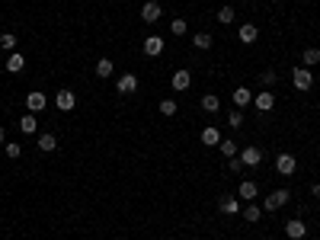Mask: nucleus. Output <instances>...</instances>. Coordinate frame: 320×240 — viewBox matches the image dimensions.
I'll return each instance as SVG.
<instances>
[{"instance_id": "423d86ee", "label": "nucleus", "mask_w": 320, "mask_h": 240, "mask_svg": "<svg viewBox=\"0 0 320 240\" xmlns=\"http://www.w3.org/2000/svg\"><path fill=\"white\" fill-rule=\"evenodd\" d=\"M55 103H58V109H61V112H70V109H74V106H77V96L70 93V90H58Z\"/></svg>"}, {"instance_id": "6e6552de", "label": "nucleus", "mask_w": 320, "mask_h": 240, "mask_svg": "<svg viewBox=\"0 0 320 240\" xmlns=\"http://www.w3.org/2000/svg\"><path fill=\"white\" fill-rule=\"evenodd\" d=\"M285 234H288L291 240H304V237H307V224H304L301 218H294V221L285 224Z\"/></svg>"}, {"instance_id": "c9c22d12", "label": "nucleus", "mask_w": 320, "mask_h": 240, "mask_svg": "<svg viewBox=\"0 0 320 240\" xmlns=\"http://www.w3.org/2000/svg\"><path fill=\"white\" fill-rule=\"evenodd\" d=\"M0 144H7V131L4 128H0Z\"/></svg>"}, {"instance_id": "e433bc0d", "label": "nucleus", "mask_w": 320, "mask_h": 240, "mask_svg": "<svg viewBox=\"0 0 320 240\" xmlns=\"http://www.w3.org/2000/svg\"><path fill=\"white\" fill-rule=\"evenodd\" d=\"M272 4H282V0H272Z\"/></svg>"}, {"instance_id": "9d476101", "label": "nucleus", "mask_w": 320, "mask_h": 240, "mask_svg": "<svg viewBox=\"0 0 320 240\" xmlns=\"http://www.w3.org/2000/svg\"><path fill=\"white\" fill-rule=\"evenodd\" d=\"M253 106H256L259 112H269L272 106H276V96H272L269 90H263V93H256V96H253Z\"/></svg>"}, {"instance_id": "39448f33", "label": "nucleus", "mask_w": 320, "mask_h": 240, "mask_svg": "<svg viewBox=\"0 0 320 240\" xmlns=\"http://www.w3.org/2000/svg\"><path fill=\"white\" fill-rule=\"evenodd\" d=\"M160 13H163V10H160L157 0H147V4L141 7V19H144V22H160Z\"/></svg>"}, {"instance_id": "20e7f679", "label": "nucleus", "mask_w": 320, "mask_h": 240, "mask_svg": "<svg viewBox=\"0 0 320 240\" xmlns=\"http://www.w3.org/2000/svg\"><path fill=\"white\" fill-rule=\"evenodd\" d=\"M45 106H48V96H45V93L32 90V93L26 96V109H29V112H35V115H39V112L45 109Z\"/></svg>"}, {"instance_id": "72a5a7b5", "label": "nucleus", "mask_w": 320, "mask_h": 240, "mask_svg": "<svg viewBox=\"0 0 320 240\" xmlns=\"http://www.w3.org/2000/svg\"><path fill=\"white\" fill-rule=\"evenodd\" d=\"M243 170V160L240 157H231V173H240Z\"/></svg>"}, {"instance_id": "c85d7f7f", "label": "nucleus", "mask_w": 320, "mask_h": 240, "mask_svg": "<svg viewBox=\"0 0 320 240\" xmlns=\"http://www.w3.org/2000/svg\"><path fill=\"white\" fill-rule=\"evenodd\" d=\"M160 115H176V100H160Z\"/></svg>"}, {"instance_id": "393cba45", "label": "nucleus", "mask_w": 320, "mask_h": 240, "mask_svg": "<svg viewBox=\"0 0 320 240\" xmlns=\"http://www.w3.org/2000/svg\"><path fill=\"white\" fill-rule=\"evenodd\" d=\"M218 148H221V154H224V157H237V144L234 141H228V138H221V144H218Z\"/></svg>"}, {"instance_id": "a878e982", "label": "nucleus", "mask_w": 320, "mask_h": 240, "mask_svg": "<svg viewBox=\"0 0 320 240\" xmlns=\"http://www.w3.org/2000/svg\"><path fill=\"white\" fill-rule=\"evenodd\" d=\"M218 22H221V26H231V22H234V7H221L218 10Z\"/></svg>"}, {"instance_id": "1a4fd4ad", "label": "nucleus", "mask_w": 320, "mask_h": 240, "mask_svg": "<svg viewBox=\"0 0 320 240\" xmlns=\"http://www.w3.org/2000/svg\"><path fill=\"white\" fill-rule=\"evenodd\" d=\"M141 48H144V55H147V58H157V55L163 52V39H160V35H147Z\"/></svg>"}, {"instance_id": "f704fd0d", "label": "nucleus", "mask_w": 320, "mask_h": 240, "mask_svg": "<svg viewBox=\"0 0 320 240\" xmlns=\"http://www.w3.org/2000/svg\"><path fill=\"white\" fill-rule=\"evenodd\" d=\"M311 196H314V199H320V183H314V186H311Z\"/></svg>"}, {"instance_id": "bb28decb", "label": "nucleus", "mask_w": 320, "mask_h": 240, "mask_svg": "<svg viewBox=\"0 0 320 240\" xmlns=\"http://www.w3.org/2000/svg\"><path fill=\"white\" fill-rule=\"evenodd\" d=\"M0 48H4V52H13V48H16V35L4 32V35H0Z\"/></svg>"}, {"instance_id": "f8f14e48", "label": "nucleus", "mask_w": 320, "mask_h": 240, "mask_svg": "<svg viewBox=\"0 0 320 240\" xmlns=\"http://www.w3.org/2000/svg\"><path fill=\"white\" fill-rule=\"evenodd\" d=\"M240 160H243V166H259V163H263V151H259V148H243Z\"/></svg>"}, {"instance_id": "473e14b6", "label": "nucleus", "mask_w": 320, "mask_h": 240, "mask_svg": "<svg viewBox=\"0 0 320 240\" xmlns=\"http://www.w3.org/2000/svg\"><path fill=\"white\" fill-rule=\"evenodd\" d=\"M259 77H263V83H266V87H272V83L279 80V77H276V70H263V74H259Z\"/></svg>"}, {"instance_id": "c756f323", "label": "nucleus", "mask_w": 320, "mask_h": 240, "mask_svg": "<svg viewBox=\"0 0 320 240\" xmlns=\"http://www.w3.org/2000/svg\"><path fill=\"white\" fill-rule=\"evenodd\" d=\"M228 125H231V128H240V125H243V115H240V109H234V112L228 115Z\"/></svg>"}, {"instance_id": "2eb2a0df", "label": "nucleus", "mask_w": 320, "mask_h": 240, "mask_svg": "<svg viewBox=\"0 0 320 240\" xmlns=\"http://www.w3.org/2000/svg\"><path fill=\"white\" fill-rule=\"evenodd\" d=\"M19 131H26V135H35V131H39V118H35V112H26L19 118Z\"/></svg>"}, {"instance_id": "7c9ffc66", "label": "nucleus", "mask_w": 320, "mask_h": 240, "mask_svg": "<svg viewBox=\"0 0 320 240\" xmlns=\"http://www.w3.org/2000/svg\"><path fill=\"white\" fill-rule=\"evenodd\" d=\"M170 32L173 35H186V19H173L170 22Z\"/></svg>"}, {"instance_id": "f3484780", "label": "nucleus", "mask_w": 320, "mask_h": 240, "mask_svg": "<svg viewBox=\"0 0 320 240\" xmlns=\"http://www.w3.org/2000/svg\"><path fill=\"white\" fill-rule=\"evenodd\" d=\"M35 144H39L42 154H52V151L58 148V138L52 135V131H45V135H39V141H35Z\"/></svg>"}, {"instance_id": "ddd939ff", "label": "nucleus", "mask_w": 320, "mask_h": 240, "mask_svg": "<svg viewBox=\"0 0 320 240\" xmlns=\"http://www.w3.org/2000/svg\"><path fill=\"white\" fill-rule=\"evenodd\" d=\"M189 87H192V74H189V70H176V74H173V90L183 93Z\"/></svg>"}, {"instance_id": "412c9836", "label": "nucleus", "mask_w": 320, "mask_h": 240, "mask_svg": "<svg viewBox=\"0 0 320 240\" xmlns=\"http://www.w3.org/2000/svg\"><path fill=\"white\" fill-rule=\"evenodd\" d=\"M256 183H250V179H243V183H240V189H237V196H240V199H256Z\"/></svg>"}, {"instance_id": "dca6fc26", "label": "nucleus", "mask_w": 320, "mask_h": 240, "mask_svg": "<svg viewBox=\"0 0 320 240\" xmlns=\"http://www.w3.org/2000/svg\"><path fill=\"white\" fill-rule=\"evenodd\" d=\"M218 208H221L224 214H237V211H240V199H234V196H221Z\"/></svg>"}, {"instance_id": "f257e3e1", "label": "nucleus", "mask_w": 320, "mask_h": 240, "mask_svg": "<svg viewBox=\"0 0 320 240\" xmlns=\"http://www.w3.org/2000/svg\"><path fill=\"white\" fill-rule=\"evenodd\" d=\"M288 199H291V196H288V189H276L272 196H266V199H263V208H266V211H276V208L285 205Z\"/></svg>"}, {"instance_id": "7ed1b4c3", "label": "nucleus", "mask_w": 320, "mask_h": 240, "mask_svg": "<svg viewBox=\"0 0 320 240\" xmlns=\"http://www.w3.org/2000/svg\"><path fill=\"white\" fill-rule=\"evenodd\" d=\"M115 90L122 93V96H132L138 90V74H122V77L115 80Z\"/></svg>"}, {"instance_id": "2f4dec72", "label": "nucleus", "mask_w": 320, "mask_h": 240, "mask_svg": "<svg viewBox=\"0 0 320 240\" xmlns=\"http://www.w3.org/2000/svg\"><path fill=\"white\" fill-rule=\"evenodd\" d=\"M19 154H22V144H13V141H7V157H19Z\"/></svg>"}, {"instance_id": "5701e85b", "label": "nucleus", "mask_w": 320, "mask_h": 240, "mask_svg": "<svg viewBox=\"0 0 320 240\" xmlns=\"http://www.w3.org/2000/svg\"><path fill=\"white\" fill-rule=\"evenodd\" d=\"M202 109L215 115V112L221 109V100H218V96H211V93H208V96H202Z\"/></svg>"}, {"instance_id": "4be33fe9", "label": "nucleus", "mask_w": 320, "mask_h": 240, "mask_svg": "<svg viewBox=\"0 0 320 240\" xmlns=\"http://www.w3.org/2000/svg\"><path fill=\"white\" fill-rule=\"evenodd\" d=\"M192 45L199 48V52H205V48H211L215 42H211V35H208V32H195V35H192Z\"/></svg>"}, {"instance_id": "0eeeda50", "label": "nucleus", "mask_w": 320, "mask_h": 240, "mask_svg": "<svg viewBox=\"0 0 320 240\" xmlns=\"http://www.w3.org/2000/svg\"><path fill=\"white\" fill-rule=\"evenodd\" d=\"M291 80H294V87H298V90H311V87H314V74H311L307 67H298Z\"/></svg>"}, {"instance_id": "4468645a", "label": "nucleus", "mask_w": 320, "mask_h": 240, "mask_svg": "<svg viewBox=\"0 0 320 240\" xmlns=\"http://www.w3.org/2000/svg\"><path fill=\"white\" fill-rule=\"evenodd\" d=\"M231 100H234V106H237V109H243V106H250V103H253V93L247 90V87H237Z\"/></svg>"}, {"instance_id": "9b49d317", "label": "nucleus", "mask_w": 320, "mask_h": 240, "mask_svg": "<svg viewBox=\"0 0 320 240\" xmlns=\"http://www.w3.org/2000/svg\"><path fill=\"white\" fill-rule=\"evenodd\" d=\"M256 35H259V29L253 26V22H243V26L237 29V39H240L243 45H253V42H256Z\"/></svg>"}, {"instance_id": "f03ea898", "label": "nucleus", "mask_w": 320, "mask_h": 240, "mask_svg": "<svg viewBox=\"0 0 320 240\" xmlns=\"http://www.w3.org/2000/svg\"><path fill=\"white\" fill-rule=\"evenodd\" d=\"M294 170H298V160H294L291 154H279L276 157V173L279 176H291Z\"/></svg>"}, {"instance_id": "6ab92c4d", "label": "nucleus", "mask_w": 320, "mask_h": 240, "mask_svg": "<svg viewBox=\"0 0 320 240\" xmlns=\"http://www.w3.org/2000/svg\"><path fill=\"white\" fill-rule=\"evenodd\" d=\"M112 61H109V58H100V61H96V77H103V80H109L112 77Z\"/></svg>"}, {"instance_id": "b1692460", "label": "nucleus", "mask_w": 320, "mask_h": 240, "mask_svg": "<svg viewBox=\"0 0 320 240\" xmlns=\"http://www.w3.org/2000/svg\"><path fill=\"white\" fill-rule=\"evenodd\" d=\"M301 58H304V67H314V64H320V48H307V52H304Z\"/></svg>"}, {"instance_id": "a211bd4d", "label": "nucleus", "mask_w": 320, "mask_h": 240, "mask_svg": "<svg viewBox=\"0 0 320 240\" xmlns=\"http://www.w3.org/2000/svg\"><path fill=\"white\" fill-rule=\"evenodd\" d=\"M202 144H208V148H215V144H221V131H218L215 125H208V128L202 131Z\"/></svg>"}, {"instance_id": "aec40b11", "label": "nucleus", "mask_w": 320, "mask_h": 240, "mask_svg": "<svg viewBox=\"0 0 320 240\" xmlns=\"http://www.w3.org/2000/svg\"><path fill=\"white\" fill-rule=\"evenodd\" d=\"M22 67H26V58H22V55H10L7 58V70H10V74H19Z\"/></svg>"}, {"instance_id": "cd10ccee", "label": "nucleus", "mask_w": 320, "mask_h": 240, "mask_svg": "<svg viewBox=\"0 0 320 240\" xmlns=\"http://www.w3.org/2000/svg\"><path fill=\"white\" fill-rule=\"evenodd\" d=\"M243 218L247 221H259V218H263V208H259V205H247L243 208Z\"/></svg>"}]
</instances>
